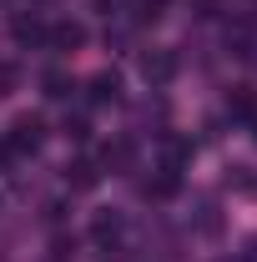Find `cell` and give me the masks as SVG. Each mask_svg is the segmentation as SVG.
<instances>
[{"label":"cell","instance_id":"1","mask_svg":"<svg viewBox=\"0 0 257 262\" xmlns=\"http://www.w3.org/2000/svg\"><path fill=\"white\" fill-rule=\"evenodd\" d=\"M40 141H46V121H40V116H15V121H10V131H5V146H10L15 157L40 151Z\"/></svg>","mask_w":257,"mask_h":262},{"label":"cell","instance_id":"2","mask_svg":"<svg viewBox=\"0 0 257 262\" xmlns=\"http://www.w3.org/2000/svg\"><path fill=\"white\" fill-rule=\"evenodd\" d=\"M141 76H146V86H166L177 76V56L172 51H146L141 56Z\"/></svg>","mask_w":257,"mask_h":262},{"label":"cell","instance_id":"3","mask_svg":"<svg viewBox=\"0 0 257 262\" xmlns=\"http://www.w3.org/2000/svg\"><path fill=\"white\" fill-rule=\"evenodd\" d=\"M116 96H121V76H116V71H96V76L86 81V101H91V106H111Z\"/></svg>","mask_w":257,"mask_h":262},{"label":"cell","instance_id":"4","mask_svg":"<svg viewBox=\"0 0 257 262\" xmlns=\"http://www.w3.org/2000/svg\"><path fill=\"white\" fill-rule=\"evenodd\" d=\"M10 35H15V46H51V26L35 20V15H20V20L10 26Z\"/></svg>","mask_w":257,"mask_h":262},{"label":"cell","instance_id":"5","mask_svg":"<svg viewBox=\"0 0 257 262\" xmlns=\"http://www.w3.org/2000/svg\"><path fill=\"white\" fill-rule=\"evenodd\" d=\"M131 162H136V146H131L126 136H116V141H106V146H101V166H111V171H126Z\"/></svg>","mask_w":257,"mask_h":262},{"label":"cell","instance_id":"6","mask_svg":"<svg viewBox=\"0 0 257 262\" xmlns=\"http://www.w3.org/2000/svg\"><path fill=\"white\" fill-rule=\"evenodd\" d=\"M227 116H237V121H252V116H257L252 86H232V91H227Z\"/></svg>","mask_w":257,"mask_h":262},{"label":"cell","instance_id":"7","mask_svg":"<svg viewBox=\"0 0 257 262\" xmlns=\"http://www.w3.org/2000/svg\"><path fill=\"white\" fill-rule=\"evenodd\" d=\"M51 46H56V51H76V46H86V26H81V20H61V26H51Z\"/></svg>","mask_w":257,"mask_h":262},{"label":"cell","instance_id":"8","mask_svg":"<svg viewBox=\"0 0 257 262\" xmlns=\"http://www.w3.org/2000/svg\"><path fill=\"white\" fill-rule=\"evenodd\" d=\"M96 182H101V171L91 162H71L66 166V187H71V192H91Z\"/></svg>","mask_w":257,"mask_h":262},{"label":"cell","instance_id":"9","mask_svg":"<svg viewBox=\"0 0 257 262\" xmlns=\"http://www.w3.org/2000/svg\"><path fill=\"white\" fill-rule=\"evenodd\" d=\"M177 187H182V177H177V166H161V177H152V182H146V196H172L177 192Z\"/></svg>","mask_w":257,"mask_h":262},{"label":"cell","instance_id":"10","mask_svg":"<svg viewBox=\"0 0 257 262\" xmlns=\"http://www.w3.org/2000/svg\"><path fill=\"white\" fill-rule=\"evenodd\" d=\"M91 237H96V242L121 237V217H116V212H96V217H91Z\"/></svg>","mask_w":257,"mask_h":262},{"label":"cell","instance_id":"11","mask_svg":"<svg viewBox=\"0 0 257 262\" xmlns=\"http://www.w3.org/2000/svg\"><path fill=\"white\" fill-rule=\"evenodd\" d=\"M227 187L242 192V196H257V171L252 166H232V171H227Z\"/></svg>","mask_w":257,"mask_h":262},{"label":"cell","instance_id":"12","mask_svg":"<svg viewBox=\"0 0 257 262\" xmlns=\"http://www.w3.org/2000/svg\"><path fill=\"white\" fill-rule=\"evenodd\" d=\"M40 86H46V96H51V101H66V96H71V76H66V71H56V66L40 76Z\"/></svg>","mask_w":257,"mask_h":262},{"label":"cell","instance_id":"13","mask_svg":"<svg viewBox=\"0 0 257 262\" xmlns=\"http://www.w3.org/2000/svg\"><path fill=\"white\" fill-rule=\"evenodd\" d=\"M61 136L81 146V141H91V121H86V116H66V121H61Z\"/></svg>","mask_w":257,"mask_h":262},{"label":"cell","instance_id":"14","mask_svg":"<svg viewBox=\"0 0 257 262\" xmlns=\"http://www.w3.org/2000/svg\"><path fill=\"white\" fill-rule=\"evenodd\" d=\"M15 86H20V66H15V61H0V96H10Z\"/></svg>","mask_w":257,"mask_h":262},{"label":"cell","instance_id":"15","mask_svg":"<svg viewBox=\"0 0 257 262\" xmlns=\"http://www.w3.org/2000/svg\"><path fill=\"white\" fill-rule=\"evenodd\" d=\"M161 5H166V0H136V26H152V20H161Z\"/></svg>","mask_w":257,"mask_h":262},{"label":"cell","instance_id":"16","mask_svg":"<svg viewBox=\"0 0 257 262\" xmlns=\"http://www.w3.org/2000/svg\"><path fill=\"white\" fill-rule=\"evenodd\" d=\"M242 262H257V237L247 242V257H242Z\"/></svg>","mask_w":257,"mask_h":262},{"label":"cell","instance_id":"17","mask_svg":"<svg viewBox=\"0 0 257 262\" xmlns=\"http://www.w3.org/2000/svg\"><path fill=\"white\" fill-rule=\"evenodd\" d=\"M101 10H106V15H111V10H116V5H121V0H96Z\"/></svg>","mask_w":257,"mask_h":262},{"label":"cell","instance_id":"18","mask_svg":"<svg viewBox=\"0 0 257 262\" xmlns=\"http://www.w3.org/2000/svg\"><path fill=\"white\" fill-rule=\"evenodd\" d=\"M252 141H257V116H252Z\"/></svg>","mask_w":257,"mask_h":262},{"label":"cell","instance_id":"19","mask_svg":"<svg viewBox=\"0 0 257 262\" xmlns=\"http://www.w3.org/2000/svg\"><path fill=\"white\" fill-rule=\"evenodd\" d=\"M252 20H257V15H252Z\"/></svg>","mask_w":257,"mask_h":262}]
</instances>
